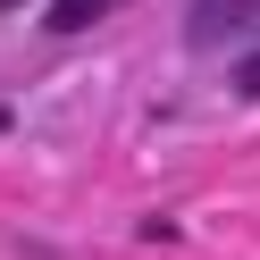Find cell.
Instances as JSON below:
<instances>
[{"instance_id": "2", "label": "cell", "mask_w": 260, "mask_h": 260, "mask_svg": "<svg viewBox=\"0 0 260 260\" xmlns=\"http://www.w3.org/2000/svg\"><path fill=\"white\" fill-rule=\"evenodd\" d=\"M118 0H51V34H84V25H101Z\"/></svg>"}, {"instance_id": "1", "label": "cell", "mask_w": 260, "mask_h": 260, "mask_svg": "<svg viewBox=\"0 0 260 260\" xmlns=\"http://www.w3.org/2000/svg\"><path fill=\"white\" fill-rule=\"evenodd\" d=\"M235 34H260V0H193V42H202V51H218V42H235ZM235 84L260 92V51L235 68Z\"/></svg>"}, {"instance_id": "3", "label": "cell", "mask_w": 260, "mask_h": 260, "mask_svg": "<svg viewBox=\"0 0 260 260\" xmlns=\"http://www.w3.org/2000/svg\"><path fill=\"white\" fill-rule=\"evenodd\" d=\"M0 9H17V0H0Z\"/></svg>"}]
</instances>
